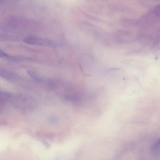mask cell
Instances as JSON below:
<instances>
[{
  "instance_id": "cell-1",
  "label": "cell",
  "mask_w": 160,
  "mask_h": 160,
  "mask_svg": "<svg viewBox=\"0 0 160 160\" xmlns=\"http://www.w3.org/2000/svg\"><path fill=\"white\" fill-rule=\"evenodd\" d=\"M23 41L27 43L40 46H52L54 43L49 39L35 37L30 36L25 38Z\"/></svg>"
},
{
  "instance_id": "cell-2",
  "label": "cell",
  "mask_w": 160,
  "mask_h": 160,
  "mask_svg": "<svg viewBox=\"0 0 160 160\" xmlns=\"http://www.w3.org/2000/svg\"><path fill=\"white\" fill-rule=\"evenodd\" d=\"M154 13L156 15L160 16V4L156 6L154 8Z\"/></svg>"
},
{
  "instance_id": "cell-3",
  "label": "cell",
  "mask_w": 160,
  "mask_h": 160,
  "mask_svg": "<svg viewBox=\"0 0 160 160\" xmlns=\"http://www.w3.org/2000/svg\"><path fill=\"white\" fill-rule=\"evenodd\" d=\"M49 119V121L52 123H55L58 121L57 117L55 116L51 117Z\"/></svg>"
}]
</instances>
